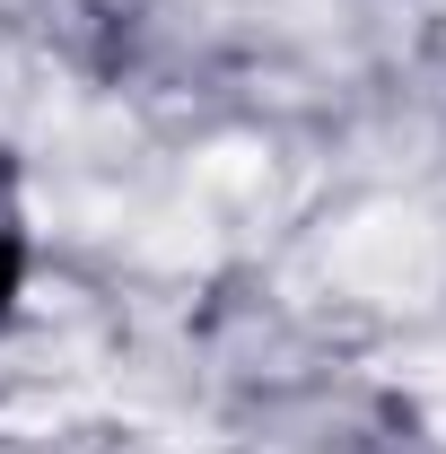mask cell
<instances>
[{"mask_svg": "<svg viewBox=\"0 0 446 454\" xmlns=\"http://www.w3.org/2000/svg\"><path fill=\"white\" fill-rule=\"evenodd\" d=\"M341 280H359L368 297H420V288L446 271V236L429 219H411V210H377V219H359L341 236Z\"/></svg>", "mask_w": 446, "mask_h": 454, "instance_id": "obj_1", "label": "cell"}, {"mask_svg": "<svg viewBox=\"0 0 446 454\" xmlns=\"http://www.w3.org/2000/svg\"><path fill=\"white\" fill-rule=\"evenodd\" d=\"M254 175H263V158H254V149H211V158H202V184H219V192L254 184Z\"/></svg>", "mask_w": 446, "mask_h": 454, "instance_id": "obj_2", "label": "cell"}]
</instances>
